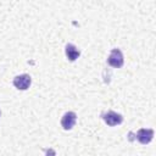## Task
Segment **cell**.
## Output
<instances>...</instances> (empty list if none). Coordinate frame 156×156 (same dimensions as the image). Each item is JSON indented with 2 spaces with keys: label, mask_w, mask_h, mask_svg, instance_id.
I'll return each mask as SVG.
<instances>
[{
  "label": "cell",
  "mask_w": 156,
  "mask_h": 156,
  "mask_svg": "<svg viewBox=\"0 0 156 156\" xmlns=\"http://www.w3.org/2000/svg\"><path fill=\"white\" fill-rule=\"evenodd\" d=\"M102 119L105 121L106 124L111 126V127H115V126H118L123 122V117L122 115L115 112V111H107L105 113H102Z\"/></svg>",
  "instance_id": "obj_2"
},
{
  "label": "cell",
  "mask_w": 156,
  "mask_h": 156,
  "mask_svg": "<svg viewBox=\"0 0 156 156\" xmlns=\"http://www.w3.org/2000/svg\"><path fill=\"white\" fill-rule=\"evenodd\" d=\"M76 121H77V115L74 112H72V111H68V112H66L62 116V118H61V126H62V128L65 130H69V129H72L74 127Z\"/></svg>",
  "instance_id": "obj_4"
},
{
  "label": "cell",
  "mask_w": 156,
  "mask_h": 156,
  "mask_svg": "<svg viewBox=\"0 0 156 156\" xmlns=\"http://www.w3.org/2000/svg\"><path fill=\"white\" fill-rule=\"evenodd\" d=\"M0 115H1V113H0Z\"/></svg>",
  "instance_id": "obj_7"
},
{
  "label": "cell",
  "mask_w": 156,
  "mask_h": 156,
  "mask_svg": "<svg viewBox=\"0 0 156 156\" xmlns=\"http://www.w3.org/2000/svg\"><path fill=\"white\" fill-rule=\"evenodd\" d=\"M65 51H66V56H67V58H68L69 61H76V60L79 57V55H80V51L78 50V48H77L76 45L71 44V43H68V44L66 45Z\"/></svg>",
  "instance_id": "obj_6"
},
{
  "label": "cell",
  "mask_w": 156,
  "mask_h": 156,
  "mask_svg": "<svg viewBox=\"0 0 156 156\" xmlns=\"http://www.w3.org/2000/svg\"><path fill=\"white\" fill-rule=\"evenodd\" d=\"M154 138V130L152 129H146V128H141L136 132V139L140 144H149Z\"/></svg>",
  "instance_id": "obj_5"
},
{
  "label": "cell",
  "mask_w": 156,
  "mask_h": 156,
  "mask_svg": "<svg viewBox=\"0 0 156 156\" xmlns=\"http://www.w3.org/2000/svg\"><path fill=\"white\" fill-rule=\"evenodd\" d=\"M107 63L113 67V68H121L124 63V58H123V54L119 49H112L108 58H107Z\"/></svg>",
  "instance_id": "obj_1"
},
{
  "label": "cell",
  "mask_w": 156,
  "mask_h": 156,
  "mask_svg": "<svg viewBox=\"0 0 156 156\" xmlns=\"http://www.w3.org/2000/svg\"><path fill=\"white\" fill-rule=\"evenodd\" d=\"M32 83V78L29 74H20L17 77L13 78V85L18 89V90H27L29 88Z\"/></svg>",
  "instance_id": "obj_3"
}]
</instances>
